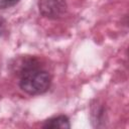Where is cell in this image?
<instances>
[{
  "label": "cell",
  "instance_id": "1",
  "mask_svg": "<svg viewBox=\"0 0 129 129\" xmlns=\"http://www.w3.org/2000/svg\"><path fill=\"white\" fill-rule=\"evenodd\" d=\"M51 84L48 72L42 70L33 58L24 62L20 70L19 87L28 95H40L45 93Z\"/></svg>",
  "mask_w": 129,
  "mask_h": 129
},
{
  "label": "cell",
  "instance_id": "2",
  "mask_svg": "<svg viewBox=\"0 0 129 129\" xmlns=\"http://www.w3.org/2000/svg\"><path fill=\"white\" fill-rule=\"evenodd\" d=\"M38 7L40 14L50 19L60 18L67 12L64 0H39Z\"/></svg>",
  "mask_w": 129,
  "mask_h": 129
},
{
  "label": "cell",
  "instance_id": "3",
  "mask_svg": "<svg viewBox=\"0 0 129 129\" xmlns=\"http://www.w3.org/2000/svg\"><path fill=\"white\" fill-rule=\"evenodd\" d=\"M43 128H60V129H69L71 128L70 119L66 115H59L52 118L47 119L42 125Z\"/></svg>",
  "mask_w": 129,
  "mask_h": 129
},
{
  "label": "cell",
  "instance_id": "4",
  "mask_svg": "<svg viewBox=\"0 0 129 129\" xmlns=\"http://www.w3.org/2000/svg\"><path fill=\"white\" fill-rule=\"evenodd\" d=\"M20 0H0V9L10 8L16 5Z\"/></svg>",
  "mask_w": 129,
  "mask_h": 129
},
{
  "label": "cell",
  "instance_id": "5",
  "mask_svg": "<svg viewBox=\"0 0 129 129\" xmlns=\"http://www.w3.org/2000/svg\"><path fill=\"white\" fill-rule=\"evenodd\" d=\"M5 30V21L4 19L0 18V34Z\"/></svg>",
  "mask_w": 129,
  "mask_h": 129
}]
</instances>
